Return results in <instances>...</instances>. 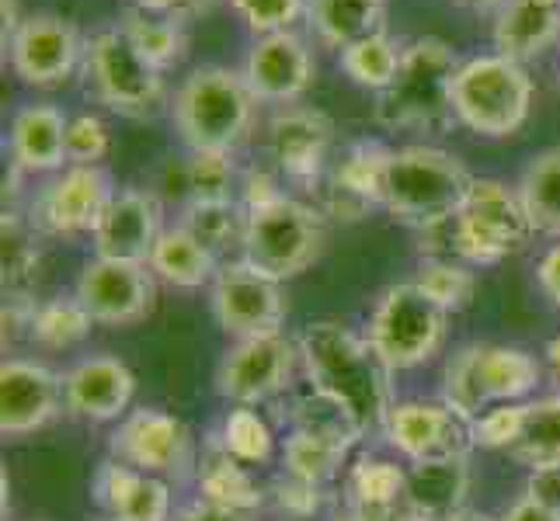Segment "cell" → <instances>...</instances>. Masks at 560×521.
I'll return each mask as SVG.
<instances>
[{"instance_id": "obj_1", "label": "cell", "mask_w": 560, "mask_h": 521, "mask_svg": "<svg viewBox=\"0 0 560 521\" xmlns=\"http://www.w3.org/2000/svg\"><path fill=\"white\" fill-rule=\"evenodd\" d=\"M300 362L314 393L338 407L359 438L383 428L394 407V372L380 362L370 341L335 320H317L300 334Z\"/></svg>"}, {"instance_id": "obj_2", "label": "cell", "mask_w": 560, "mask_h": 521, "mask_svg": "<svg viewBox=\"0 0 560 521\" xmlns=\"http://www.w3.org/2000/svg\"><path fill=\"white\" fill-rule=\"evenodd\" d=\"M255 105L258 98L250 94L244 73L206 63L178 84L175 98H171V122L188 153H234L255 122Z\"/></svg>"}, {"instance_id": "obj_3", "label": "cell", "mask_w": 560, "mask_h": 521, "mask_svg": "<svg viewBox=\"0 0 560 521\" xmlns=\"http://www.w3.org/2000/svg\"><path fill=\"white\" fill-rule=\"evenodd\" d=\"M539 379L544 365L526 347L474 341L456 347L442 369V400L467 421H477L501 403H526Z\"/></svg>"}, {"instance_id": "obj_4", "label": "cell", "mask_w": 560, "mask_h": 521, "mask_svg": "<svg viewBox=\"0 0 560 521\" xmlns=\"http://www.w3.org/2000/svg\"><path fill=\"white\" fill-rule=\"evenodd\" d=\"M474 178L463 161L439 146H400L386 170L383 209L415 229H429L456 216Z\"/></svg>"}, {"instance_id": "obj_5", "label": "cell", "mask_w": 560, "mask_h": 521, "mask_svg": "<svg viewBox=\"0 0 560 521\" xmlns=\"http://www.w3.org/2000/svg\"><path fill=\"white\" fill-rule=\"evenodd\" d=\"M459 56L442 38H418L400 56L394 84L376 98V122L386 129H446L453 115V76Z\"/></svg>"}, {"instance_id": "obj_6", "label": "cell", "mask_w": 560, "mask_h": 521, "mask_svg": "<svg viewBox=\"0 0 560 521\" xmlns=\"http://www.w3.org/2000/svg\"><path fill=\"white\" fill-rule=\"evenodd\" d=\"M533 108V76L526 63L501 52L463 60L453 76V115L477 137L505 140L518 132Z\"/></svg>"}, {"instance_id": "obj_7", "label": "cell", "mask_w": 560, "mask_h": 521, "mask_svg": "<svg viewBox=\"0 0 560 521\" xmlns=\"http://www.w3.org/2000/svg\"><path fill=\"white\" fill-rule=\"evenodd\" d=\"M533 223L518 202L515 185L498 178H474L467 199L450 220V258L467 264H498L523 254L533 240Z\"/></svg>"}, {"instance_id": "obj_8", "label": "cell", "mask_w": 560, "mask_h": 521, "mask_svg": "<svg viewBox=\"0 0 560 521\" xmlns=\"http://www.w3.org/2000/svg\"><path fill=\"white\" fill-rule=\"evenodd\" d=\"M450 313L429 299L415 282L390 285L376 299L365 341L390 372H408L432 362L446 344Z\"/></svg>"}, {"instance_id": "obj_9", "label": "cell", "mask_w": 560, "mask_h": 521, "mask_svg": "<svg viewBox=\"0 0 560 521\" xmlns=\"http://www.w3.org/2000/svg\"><path fill=\"white\" fill-rule=\"evenodd\" d=\"M244 244L241 258L272 275L276 282L303 275L320 258L324 247V220L320 212L293 196H279L276 202L244 209Z\"/></svg>"}, {"instance_id": "obj_10", "label": "cell", "mask_w": 560, "mask_h": 521, "mask_svg": "<svg viewBox=\"0 0 560 521\" xmlns=\"http://www.w3.org/2000/svg\"><path fill=\"white\" fill-rule=\"evenodd\" d=\"M84 76L91 98L126 115V119H153L164 108V73L153 70L129 46L119 25L98 28L84 46Z\"/></svg>"}, {"instance_id": "obj_11", "label": "cell", "mask_w": 560, "mask_h": 521, "mask_svg": "<svg viewBox=\"0 0 560 521\" xmlns=\"http://www.w3.org/2000/svg\"><path fill=\"white\" fill-rule=\"evenodd\" d=\"M115 191L119 188L112 185V174L102 164H70L35 191L28 205V223L35 226L38 237L70 240L81 234H94Z\"/></svg>"}, {"instance_id": "obj_12", "label": "cell", "mask_w": 560, "mask_h": 521, "mask_svg": "<svg viewBox=\"0 0 560 521\" xmlns=\"http://www.w3.org/2000/svg\"><path fill=\"white\" fill-rule=\"evenodd\" d=\"M300 362V341L276 334L241 338L230 344L217 365V393L234 407H258L279 396Z\"/></svg>"}, {"instance_id": "obj_13", "label": "cell", "mask_w": 560, "mask_h": 521, "mask_svg": "<svg viewBox=\"0 0 560 521\" xmlns=\"http://www.w3.org/2000/svg\"><path fill=\"white\" fill-rule=\"evenodd\" d=\"M383 435L390 449L415 462H450L470 459L474 424L456 414L446 400H400L383 421Z\"/></svg>"}, {"instance_id": "obj_14", "label": "cell", "mask_w": 560, "mask_h": 521, "mask_svg": "<svg viewBox=\"0 0 560 521\" xmlns=\"http://www.w3.org/2000/svg\"><path fill=\"white\" fill-rule=\"evenodd\" d=\"M209 310L230 338H258L282 331L285 299L282 282L250 268L244 258L220 264L209 285Z\"/></svg>"}, {"instance_id": "obj_15", "label": "cell", "mask_w": 560, "mask_h": 521, "mask_svg": "<svg viewBox=\"0 0 560 521\" xmlns=\"http://www.w3.org/2000/svg\"><path fill=\"white\" fill-rule=\"evenodd\" d=\"M112 459L126 462L132 470H143L153 476H185L196 462V446L191 435L175 414H164L158 407L129 411L119 428L108 438Z\"/></svg>"}, {"instance_id": "obj_16", "label": "cell", "mask_w": 560, "mask_h": 521, "mask_svg": "<svg viewBox=\"0 0 560 521\" xmlns=\"http://www.w3.org/2000/svg\"><path fill=\"white\" fill-rule=\"evenodd\" d=\"M158 275L150 264L132 261H108L94 258L81 268L73 285V296L102 327H129L150 317L153 299H158Z\"/></svg>"}, {"instance_id": "obj_17", "label": "cell", "mask_w": 560, "mask_h": 521, "mask_svg": "<svg viewBox=\"0 0 560 521\" xmlns=\"http://www.w3.org/2000/svg\"><path fill=\"white\" fill-rule=\"evenodd\" d=\"M84 46L88 38H81V32L67 17L32 14L11 38L8 56L11 70L28 87H60L70 81L77 67H84Z\"/></svg>"}, {"instance_id": "obj_18", "label": "cell", "mask_w": 560, "mask_h": 521, "mask_svg": "<svg viewBox=\"0 0 560 521\" xmlns=\"http://www.w3.org/2000/svg\"><path fill=\"white\" fill-rule=\"evenodd\" d=\"M63 407V376H56L49 365L28 358H8L0 365V431L4 438L43 431Z\"/></svg>"}, {"instance_id": "obj_19", "label": "cell", "mask_w": 560, "mask_h": 521, "mask_svg": "<svg viewBox=\"0 0 560 521\" xmlns=\"http://www.w3.org/2000/svg\"><path fill=\"white\" fill-rule=\"evenodd\" d=\"M241 73L258 102L285 108L296 98H303L306 87L314 84L317 63H314L311 46L303 43V35L289 28V32L258 35V43L250 46Z\"/></svg>"}, {"instance_id": "obj_20", "label": "cell", "mask_w": 560, "mask_h": 521, "mask_svg": "<svg viewBox=\"0 0 560 521\" xmlns=\"http://www.w3.org/2000/svg\"><path fill=\"white\" fill-rule=\"evenodd\" d=\"M161 234V199L147 188H119L108 202L98 229L91 234L94 258L150 264Z\"/></svg>"}, {"instance_id": "obj_21", "label": "cell", "mask_w": 560, "mask_h": 521, "mask_svg": "<svg viewBox=\"0 0 560 521\" xmlns=\"http://www.w3.org/2000/svg\"><path fill=\"white\" fill-rule=\"evenodd\" d=\"M335 140V122L317 108L285 105L268 122V153L285 178L314 185L327 167V150Z\"/></svg>"}, {"instance_id": "obj_22", "label": "cell", "mask_w": 560, "mask_h": 521, "mask_svg": "<svg viewBox=\"0 0 560 521\" xmlns=\"http://www.w3.org/2000/svg\"><path fill=\"white\" fill-rule=\"evenodd\" d=\"M132 393H137V376L115 355H91L63 376L67 411L91 424L122 421L129 414Z\"/></svg>"}, {"instance_id": "obj_23", "label": "cell", "mask_w": 560, "mask_h": 521, "mask_svg": "<svg viewBox=\"0 0 560 521\" xmlns=\"http://www.w3.org/2000/svg\"><path fill=\"white\" fill-rule=\"evenodd\" d=\"M394 150L376 140L355 143L327 174L324 205L338 220H359L373 205H383L386 170H390Z\"/></svg>"}, {"instance_id": "obj_24", "label": "cell", "mask_w": 560, "mask_h": 521, "mask_svg": "<svg viewBox=\"0 0 560 521\" xmlns=\"http://www.w3.org/2000/svg\"><path fill=\"white\" fill-rule=\"evenodd\" d=\"M94 505L112 521H171V484L164 476L105 459L91 479Z\"/></svg>"}, {"instance_id": "obj_25", "label": "cell", "mask_w": 560, "mask_h": 521, "mask_svg": "<svg viewBox=\"0 0 560 521\" xmlns=\"http://www.w3.org/2000/svg\"><path fill=\"white\" fill-rule=\"evenodd\" d=\"M67 126L70 115L49 102L25 105L14 111L8 146L11 167L22 174H60L67 164Z\"/></svg>"}, {"instance_id": "obj_26", "label": "cell", "mask_w": 560, "mask_h": 521, "mask_svg": "<svg viewBox=\"0 0 560 521\" xmlns=\"http://www.w3.org/2000/svg\"><path fill=\"white\" fill-rule=\"evenodd\" d=\"M560 43V4L547 0H505L494 22V49L515 63L544 56Z\"/></svg>"}, {"instance_id": "obj_27", "label": "cell", "mask_w": 560, "mask_h": 521, "mask_svg": "<svg viewBox=\"0 0 560 521\" xmlns=\"http://www.w3.org/2000/svg\"><path fill=\"white\" fill-rule=\"evenodd\" d=\"M470 490V470L467 459L450 462H415L404 484V505L424 521H442L463 511V500Z\"/></svg>"}, {"instance_id": "obj_28", "label": "cell", "mask_w": 560, "mask_h": 521, "mask_svg": "<svg viewBox=\"0 0 560 521\" xmlns=\"http://www.w3.org/2000/svg\"><path fill=\"white\" fill-rule=\"evenodd\" d=\"M196 470H199L202 500H209V505L247 511V514H255L261 508V487L255 484V479H250L244 462L226 452L220 435L212 438V441H206L202 459H199Z\"/></svg>"}, {"instance_id": "obj_29", "label": "cell", "mask_w": 560, "mask_h": 521, "mask_svg": "<svg viewBox=\"0 0 560 521\" xmlns=\"http://www.w3.org/2000/svg\"><path fill=\"white\" fill-rule=\"evenodd\" d=\"M150 272L175 288H202L217 279L220 258L191 237L185 226H167L150 254Z\"/></svg>"}, {"instance_id": "obj_30", "label": "cell", "mask_w": 560, "mask_h": 521, "mask_svg": "<svg viewBox=\"0 0 560 521\" xmlns=\"http://www.w3.org/2000/svg\"><path fill=\"white\" fill-rule=\"evenodd\" d=\"M515 191L536 234L560 240V146H547L529 157Z\"/></svg>"}, {"instance_id": "obj_31", "label": "cell", "mask_w": 560, "mask_h": 521, "mask_svg": "<svg viewBox=\"0 0 560 521\" xmlns=\"http://www.w3.org/2000/svg\"><path fill=\"white\" fill-rule=\"evenodd\" d=\"M122 28V35L129 38V46L137 49L143 60L153 67V70H171L178 67L185 60L188 52V32L182 22H175V17H164V14H150L143 8H126L119 14V22H115Z\"/></svg>"}, {"instance_id": "obj_32", "label": "cell", "mask_w": 560, "mask_h": 521, "mask_svg": "<svg viewBox=\"0 0 560 521\" xmlns=\"http://www.w3.org/2000/svg\"><path fill=\"white\" fill-rule=\"evenodd\" d=\"M306 17L320 43L341 52L359 38L383 32V0H306Z\"/></svg>"}, {"instance_id": "obj_33", "label": "cell", "mask_w": 560, "mask_h": 521, "mask_svg": "<svg viewBox=\"0 0 560 521\" xmlns=\"http://www.w3.org/2000/svg\"><path fill=\"white\" fill-rule=\"evenodd\" d=\"M509 455L526 470L553 466L560 462V393L526 400L523 431H518Z\"/></svg>"}, {"instance_id": "obj_34", "label": "cell", "mask_w": 560, "mask_h": 521, "mask_svg": "<svg viewBox=\"0 0 560 521\" xmlns=\"http://www.w3.org/2000/svg\"><path fill=\"white\" fill-rule=\"evenodd\" d=\"M244 223L247 212L241 202H188L178 220V226H185L217 258L244 244Z\"/></svg>"}, {"instance_id": "obj_35", "label": "cell", "mask_w": 560, "mask_h": 521, "mask_svg": "<svg viewBox=\"0 0 560 521\" xmlns=\"http://www.w3.org/2000/svg\"><path fill=\"white\" fill-rule=\"evenodd\" d=\"M91 313L81 306L77 296H60L49 303H38L32 313V331L28 338L46 347V352H67V347L81 344L91 334Z\"/></svg>"}, {"instance_id": "obj_36", "label": "cell", "mask_w": 560, "mask_h": 521, "mask_svg": "<svg viewBox=\"0 0 560 521\" xmlns=\"http://www.w3.org/2000/svg\"><path fill=\"white\" fill-rule=\"evenodd\" d=\"M0 240H4V250H0V261H4V288L11 296H25L28 285L38 275V234L28 223V216H22L18 209H4V223H0Z\"/></svg>"}, {"instance_id": "obj_37", "label": "cell", "mask_w": 560, "mask_h": 521, "mask_svg": "<svg viewBox=\"0 0 560 521\" xmlns=\"http://www.w3.org/2000/svg\"><path fill=\"white\" fill-rule=\"evenodd\" d=\"M424 296L435 299L446 313L467 310L477 296V275L474 264L456 258H424L411 279Z\"/></svg>"}, {"instance_id": "obj_38", "label": "cell", "mask_w": 560, "mask_h": 521, "mask_svg": "<svg viewBox=\"0 0 560 521\" xmlns=\"http://www.w3.org/2000/svg\"><path fill=\"white\" fill-rule=\"evenodd\" d=\"M400 56H404V49H397L390 43V35L376 32V35L359 38V43H352L349 49H341L338 63L359 87H370V91L383 94L394 84V76L400 70Z\"/></svg>"}, {"instance_id": "obj_39", "label": "cell", "mask_w": 560, "mask_h": 521, "mask_svg": "<svg viewBox=\"0 0 560 521\" xmlns=\"http://www.w3.org/2000/svg\"><path fill=\"white\" fill-rule=\"evenodd\" d=\"M404 484H408V470H400L390 459L365 455L352 466L349 479H345V490H349L345 500H352L359 508H373V511L397 508L404 505Z\"/></svg>"}, {"instance_id": "obj_40", "label": "cell", "mask_w": 560, "mask_h": 521, "mask_svg": "<svg viewBox=\"0 0 560 521\" xmlns=\"http://www.w3.org/2000/svg\"><path fill=\"white\" fill-rule=\"evenodd\" d=\"M241 188L234 153L199 150L185 161V191L188 202H237L234 191Z\"/></svg>"}, {"instance_id": "obj_41", "label": "cell", "mask_w": 560, "mask_h": 521, "mask_svg": "<svg viewBox=\"0 0 560 521\" xmlns=\"http://www.w3.org/2000/svg\"><path fill=\"white\" fill-rule=\"evenodd\" d=\"M220 441L226 446V452L241 459L244 466H258V462H268L276 452V438L272 428L265 424V417L255 407H234L223 421Z\"/></svg>"}, {"instance_id": "obj_42", "label": "cell", "mask_w": 560, "mask_h": 521, "mask_svg": "<svg viewBox=\"0 0 560 521\" xmlns=\"http://www.w3.org/2000/svg\"><path fill=\"white\" fill-rule=\"evenodd\" d=\"M112 146V132L105 126L102 115L94 111H81V115H70V126H67V164H98Z\"/></svg>"}, {"instance_id": "obj_43", "label": "cell", "mask_w": 560, "mask_h": 521, "mask_svg": "<svg viewBox=\"0 0 560 521\" xmlns=\"http://www.w3.org/2000/svg\"><path fill=\"white\" fill-rule=\"evenodd\" d=\"M244 25L258 35L289 32L306 14V0H230Z\"/></svg>"}, {"instance_id": "obj_44", "label": "cell", "mask_w": 560, "mask_h": 521, "mask_svg": "<svg viewBox=\"0 0 560 521\" xmlns=\"http://www.w3.org/2000/svg\"><path fill=\"white\" fill-rule=\"evenodd\" d=\"M523 417H526V403H501V407H491L488 414L470 421L474 424V446L509 452L515 446L518 431H523Z\"/></svg>"}, {"instance_id": "obj_45", "label": "cell", "mask_w": 560, "mask_h": 521, "mask_svg": "<svg viewBox=\"0 0 560 521\" xmlns=\"http://www.w3.org/2000/svg\"><path fill=\"white\" fill-rule=\"evenodd\" d=\"M276 500H279V508L282 511H289L293 518H311V514H317L320 511V505H324V487H317V484H306V479H296V476H282V479H276Z\"/></svg>"}, {"instance_id": "obj_46", "label": "cell", "mask_w": 560, "mask_h": 521, "mask_svg": "<svg viewBox=\"0 0 560 521\" xmlns=\"http://www.w3.org/2000/svg\"><path fill=\"white\" fill-rule=\"evenodd\" d=\"M526 494L533 500H539L544 508H550V511L560 514V462H553V466L529 470V476H526Z\"/></svg>"}, {"instance_id": "obj_47", "label": "cell", "mask_w": 560, "mask_h": 521, "mask_svg": "<svg viewBox=\"0 0 560 521\" xmlns=\"http://www.w3.org/2000/svg\"><path fill=\"white\" fill-rule=\"evenodd\" d=\"M241 188H244V202H241L244 209H258V205H268V202H276L279 196H285V191L279 188V181L261 167L247 170L241 178Z\"/></svg>"}, {"instance_id": "obj_48", "label": "cell", "mask_w": 560, "mask_h": 521, "mask_svg": "<svg viewBox=\"0 0 560 521\" xmlns=\"http://www.w3.org/2000/svg\"><path fill=\"white\" fill-rule=\"evenodd\" d=\"M137 8H143V11H150V14L175 17V22L188 25L191 17H199L202 11L212 8V0H137Z\"/></svg>"}, {"instance_id": "obj_49", "label": "cell", "mask_w": 560, "mask_h": 521, "mask_svg": "<svg viewBox=\"0 0 560 521\" xmlns=\"http://www.w3.org/2000/svg\"><path fill=\"white\" fill-rule=\"evenodd\" d=\"M536 285H539V293H544L560 310V240L547 250L544 258H539V264H536Z\"/></svg>"}, {"instance_id": "obj_50", "label": "cell", "mask_w": 560, "mask_h": 521, "mask_svg": "<svg viewBox=\"0 0 560 521\" xmlns=\"http://www.w3.org/2000/svg\"><path fill=\"white\" fill-rule=\"evenodd\" d=\"M171 521H250V514L247 511H234V508L209 505V500H196V505L182 508Z\"/></svg>"}, {"instance_id": "obj_51", "label": "cell", "mask_w": 560, "mask_h": 521, "mask_svg": "<svg viewBox=\"0 0 560 521\" xmlns=\"http://www.w3.org/2000/svg\"><path fill=\"white\" fill-rule=\"evenodd\" d=\"M498 521H560V514L550 511V508H544V505H539V500H533L529 494H523L518 500H512L509 511L501 514Z\"/></svg>"}, {"instance_id": "obj_52", "label": "cell", "mask_w": 560, "mask_h": 521, "mask_svg": "<svg viewBox=\"0 0 560 521\" xmlns=\"http://www.w3.org/2000/svg\"><path fill=\"white\" fill-rule=\"evenodd\" d=\"M0 11H4V49H8L25 17H22V11H18V0H0Z\"/></svg>"}, {"instance_id": "obj_53", "label": "cell", "mask_w": 560, "mask_h": 521, "mask_svg": "<svg viewBox=\"0 0 560 521\" xmlns=\"http://www.w3.org/2000/svg\"><path fill=\"white\" fill-rule=\"evenodd\" d=\"M547 369L557 382V390H560V334L547 344Z\"/></svg>"}, {"instance_id": "obj_54", "label": "cell", "mask_w": 560, "mask_h": 521, "mask_svg": "<svg viewBox=\"0 0 560 521\" xmlns=\"http://www.w3.org/2000/svg\"><path fill=\"white\" fill-rule=\"evenodd\" d=\"M442 521H498V518H491V514H485V511H456V514H450V518H442Z\"/></svg>"}, {"instance_id": "obj_55", "label": "cell", "mask_w": 560, "mask_h": 521, "mask_svg": "<svg viewBox=\"0 0 560 521\" xmlns=\"http://www.w3.org/2000/svg\"><path fill=\"white\" fill-rule=\"evenodd\" d=\"M459 4H480V8H485V4H505V0H459Z\"/></svg>"}, {"instance_id": "obj_56", "label": "cell", "mask_w": 560, "mask_h": 521, "mask_svg": "<svg viewBox=\"0 0 560 521\" xmlns=\"http://www.w3.org/2000/svg\"><path fill=\"white\" fill-rule=\"evenodd\" d=\"M108 521H112V518H108Z\"/></svg>"}]
</instances>
